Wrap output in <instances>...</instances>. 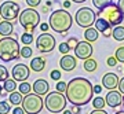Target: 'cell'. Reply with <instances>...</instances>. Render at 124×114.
I'll use <instances>...</instances> for the list:
<instances>
[{
  "mask_svg": "<svg viewBox=\"0 0 124 114\" xmlns=\"http://www.w3.org/2000/svg\"><path fill=\"white\" fill-rule=\"evenodd\" d=\"M95 17L97 14L95 11L90 8V7H81L77 10V13L75 15V21L80 28H91L95 23Z\"/></svg>",
  "mask_w": 124,
  "mask_h": 114,
  "instance_id": "52a82bcc",
  "label": "cell"
},
{
  "mask_svg": "<svg viewBox=\"0 0 124 114\" xmlns=\"http://www.w3.org/2000/svg\"><path fill=\"white\" fill-rule=\"evenodd\" d=\"M11 74H13V78L15 80V81L22 83V81H26V80L29 78V76H31V69H29V66L25 65V63H17V65L13 67Z\"/></svg>",
  "mask_w": 124,
  "mask_h": 114,
  "instance_id": "7c38bea8",
  "label": "cell"
},
{
  "mask_svg": "<svg viewBox=\"0 0 124 114\" xmlns=\"http://www.w3.org/2000/svg\"><path fill=\"white\" fill-rule=\"evenodd\" d=\"M18 18H19V23L25 29V32L32 33V35H33L36 26L40 23V14L35 8H32V7H28L26 10L21 11Z\"/></svg>",
  "mask_w": 124,
  "mask_h": 114,
  "instance_id": "277c9868",
  "label": "cell"
},
{
  "mask_svg": "<svg viewBox=\"0 0 124 114\" xmlns=\"http://www.w3.org/2000/svg\"><path fill=\"white\" fill-rule=\"evenodd\" d=\"M14 32V26L10 21H0V36L3 37H7V36H11Z\"/></svg>",
  "mask_w": 124,
  "mask_h": 114,
  "instance_id": "d6986e66",
  "label": "cell"
},
{
  "mask_svg": "<svg viewBox=\"0 0 124 114\" xmlns=\"http://www.w3.org/2000/svg\"><path fill=\"white\" fill-rule=\"evenodd\" d=\"M66 87H68V84H66V83H63V81H58L57 85H55L57 91H58V92H62V93L66 91Z\"/></svg>",
  "mask_w": 124,
  "mask_h": 114,
  "instance_id": "836d02e7",
  "label": "cell"
},
{
  "mask_svg": "<svg viewBox=\"0 0 124 114\" xmlns=\"http://www.w3.org/2000/svg\"><path fill=\"white\" fill-rule=\"evenodd\" d=\"M59 66H61L62 70L65 71H72L76 69V66H77V59H76V57H73V55H63V57L61 58V61H59Z\"/></svg>",
  "mask_w": 124,
  "mask_h": 114,
  "instance_id": "9a60e30c",
  "label": "cell"
},
{
  "mask_svg": "<svg viewBox=\"0 0 124 114\" xmlns=\"http://www.w3.org/2000/svg\"><path fill=\"white\" fill-rule=\"evenodd\" d=\"M21 57L25 58V59H29V58L32 57V54H33V51H32V48L29 47V45H25V47H22L21 48Z\"/></svg>",
  "mask_w": 124,
  "mask_h": 114,
  "instance_id": "1f68e13d",
  "label": "cell"
},
{
  "mask_svg": "<svg viewBox=\"0 0 124 114\" xmlns=\"http://www.w3.org/2000/svg\"><path fill=\"white\" fill-rule=\"evenodd\" d=\"M63 7H65V8H69V7H70V1H65V3H63Z\"/></svg>",
  "mask_w": 124,
  "mask_h": 114,
  "instance_id": "f6af8a7d",
  "label": "cell"
},
{
  "mask_svg": "<svg viewBox=\"0 0 124 114\" xmlns=\"http://www.w3.org/2000/svg\"><path fill=\"white\" fill-rule=\"evenodd\" d=\"M1 91H3V87H1V85H0V95H1Z\"/></svg>",
  "mask_w": 124,
  "mask_h": 114,
  "instance_id": "f907efd6",
  "label": "cell"
},
{
  "mask_svg": "<svg viewBox=\"0 0 124 114\" xmlns=\"http://www.w3.org/2000/svg\"><path fill=\"white\" fill-rule=\"evenodd\" d=\"M117 7L120 8V11H121L123 15H124V0H117Z\"/></svg>",
  "mask_w": 124,
  "mask_h": 114,
  "instance_id": "b9f144b4",
  "label": "cell"
},
{
  "mask_svg": "<svg viewBox=\"0 0 124 114\" xmlns=\"http://www.w3.org/2000/svg\"><path fill=\"white\" fill-rule=\"evenodd\" d=\"M123 71H124V67H123Z\"/></svg>",
  "mask_w": 124,
  "mask_h": 114,
  "instance_id": "db71d44e",
  "label": "cell"
},
{
  "mask_svg": "<svg viewBox=\"0 0 124 114\" xmlns=\"http://www.w3.org/2000/svg\"><path fill=\"white\" fill-rule=\"evenodd\" d=\"M40 29H41L43 33H46V32L50 29V25H48V23H46V22H43V23H40Z\"/></svg>",
  "mask_w": 124,
  "mask_h": 114,
  "instance_id": "ab89813d",
  "label": "cell"
},
{
  "mask_svg": "<svg viewBox=\"0 0 124 114\" xmlns=\"http://www.w3.org/2000/svg\"><path fill=\"white\" fill-rule=\"evenodd\" d=\"M95 29H97L99 33L105 36V37H110L112 36V29H110V23L106 21V19H103V18H97L95 19Z\"/></svg>",
  "mask_w": 124,
  "mask_h": 114,
  "instance_id": "2e32d148",
  "label": "cell"
},
{
  "mask_svg": "<svg viewBox=\"0 0 124 114\" xmlns=\"http://www.w3.org/2000/svg\"><path fill=\"white\" fill-rule=\"evenodd\" d=\"M93 52H94V48H93V45H91V43L85 41V40H83V41H79V44L76 45V48H75V55H76V58L83 59V61H85V59L91 58Z\"/></svg>",
  "mask_w": 124,
  "mask_h": 114,
  "instance_id": "8fae6325",
  "label": "cell"
},
{
  "mask_svg": "<svg viewBox=\"0 0 124 114\" xmlns=\"http://www.w3.org/2000/svg\"><path fill=\"white\" fill-rule=\"evenodd\" d=\"M106 63H108V66H110V67H116V66H117V61H116L115 57H109Z\"/></svg>",
  "mask_w": 124,
  "mask_h": 114,
  "instance_id": "74e56055",
  "label": "cell"
},
{
  "mask_svg": "<svg viewBox=\"0 0 124 114\" xmlns=\"http://www.w3.org/2000/svg\"><path fill=\"white\" fill-rule=\"evenodd\" d=\"M55 37H54L51 33H41V35L36 39V48L39 52L47 54L51 52L54 48H55Z\"/></svg>",
  "mask_w": 124,
  "mask_h": 114,
  "instance_id": "30bf717a",
  "label": "cell"
},
{
  "mask_svg": "<svg viewBox=\"0 0 124 114\" xmlns=\"http://www.w3.org/2000/svg\"><path fill=\"white\" fill-rule=\"evenodd\" d=\"M105 105H106V102H105V98H102V96L93 98V106H94V109L102 110L103 107H105Z\"/></svg>",
  "mask_w": 124,
  "mask_h": 114,
  "instance_id": "484cf974",
  "label": "cell"
},
{
  "mask_svg": "<svg viewBox=\"0 0 124 114\" xmlns=\"http://www.w3.org/2000/svg\"><path fill=\"white\" fill-rule=\"evenodd\" d=\"M41 13H48V10H47V7H43V8H41Z\"/></svg>",
  "mask_w": 124,
  "mask_h": 114,
  "instance_id": "7dc6e473",
  "label": "cell"
},
{
  "mask_svg": "<svg viewBox=\"0 0 124 114\" xmlns=\"http://www.w3.org/2000/svg\"><path fill=\"white\" fill-rule=\"evenodd\" d=\"M58 50H59V52H61L62 55H66V54L70 51V47L68 45V43H61L58 45Z\"/></svg>",
  "mask_w": 124,
  "mask_h": 114,
  "instance_id": "d6a6232c",
  "label": "cell"
},
{
  "mask_svg": "<svg viewBox=\"0 0 124 114\" xmlns=\"http://www.w3.org/2000/svg\"><path fill=\"white\" fill-rule=\"evenodd\" d=\"M66 103H68L66 96L62 92H58V91H55V92H48L47 96H46V99H44L46 109L53 114L63 111L65 107H66Z\"/></svg>",
  "mask_w": 124,
  "mask_h": 114,
  "instance_id": "5b68a950",
  "label": "cell"
},
{
  "mask_svg": "<svg viewBox=\"0 0 124 114\" xmlns=\"http://www.w3.org/2000/svg\"><path fill=\"white\" fill-rule=\"evenodd\" d=\"M98 35H99V32L95 29V28H87L84 32V40L85 41H88V43H94V41H97L98 40Z\"/></svg>",
  "mask_w": 124,
  "mask_h": 114,
  "instance_id": "ffe728a7",
  "label": "cell"
},
{
  "mask_svg": "<svg viewBox=\"0 0 124 114\" xmlns=\"http://www.w3.org/2000/svg\"><path fill=\"white\" fill-rule=\"evenodd\" d=\"M0 21H1V17H0Z\"/></svg>",
  "mask_w": 124,
  "mask_h": 114,
  "instance_id": "f5cc1de1",
  "label": "cell"
},
{
  "mask_svg": "<svg viewBox=\"0 0 124 114\" xmlns=\"http://www.w3.org/2000/svg\"><path fill=\"white\" fill-rule=\"evenodd\" d=\"M73 3H84V1H87V0H72Z\"/></svg>",
  "mask_w": 124,
  "mask_h": 114,
  "instance_id": "bcb514c9",
  "label": "cell"
},
{
  "mask_svg": "<svg viewBox=\"0 0 124 114\" xmlns=\"http://www.w3.org/2000/svg\"><path fill=\"white\" fill-rule=\"evenodd\" d=\"M63 114H72V111H69V110H65V111H63Z\"/></svg>",
  "mask_w": 124,
  "mask_h": 114,
  "instance_id": "c3c4849f",
  "label": "cell"
},
{
  "mask_svg": "<svg viewBox=\"0 0 124 114\" xmlns=\"http://www.w3.org/2000/svg\"><path fill=\"white\" fill-rule=\"evenodd\" d=\"M105 102H106V105L112 109H116V107H119L121 105V102H123V96H121V92L120 91H115V89H112L109 91L105 98Z\"/></svg>",
  "mask_w": 124,
  "mask_h": 114,
  "instance_id": "5bb4252c",
  "label": "cell"
},
{
  "mask_svg": "<svg viewBox=\"0 0 124 114\" xmlns=\"http://www.w3.org/2000/svg\"><path fill=\"white\" fill-rule=\"evenodd\" d=\"M115 58H116V61H117V62L124 63V45H121V47H119V48L116 50Z\"/></svg>",
  "mask_w": 124,
  "mask_h": 114,
  "instance_id": "4dcf8cb0",
  "label": "cell"
},
{
  "mask_svg": "<svg viewBox=\"0 0 124 114\" xmlns=\"http://www.w3.org/2000/svg\"><path fill=\"white\" fill-rule=\"evenodd\" d=\"M121 105H123V109H124V96H123V102H121Z\"/></svg>",
  "mask_w": 124,
  "mask_h": 114,
  "instance_id": "816d5d0a",
  "label": "cell"
},
{
  "mask_svg": "<svg viewBox=\"0 0 124 114\" xmlns=\"http://www.w3.org/2000/svg\"><path fill=\"white\" fill-rule=\"evenodd\" d=\"M11 111H13V114H25L23 109H22V107H19V106H15Z\"/></svg>",
  "mask_w": 124,
  "mask_h": 114,
  "instance_id": "f35d334b",
  "label": "cell"
},
{
  "mask_svg": "<svg viewBox=\"0 0 124 114\" xmlns=\"http://www.w3.org/2000/svg\"><path fill=\"white\" fill-rule=\"evenodd\" d=\"M66 43H68V45H69V47H70V50H72V48H76V45L79 44V40L76 39V37H70Z\"/></svg>",
  "mask_w": 124,
  "mask_h": 114,
  "instance_id": "d590c367",
  "label": "cell"
},
{
  "mask_svg": "<svg viewBox=\"0 0 124 114\" xmlns=\"http://www.w3.org/2000/svg\"><path fill=\"white\" fill-rule=\"evenodd\" d=\"M101 15L103 19H106L110 23V26H117V25H120L123 22V18H124L123 13L120 11V8L115 3H112L108 7H105L101 11Z\"/></svg>",
  "mask_w": 124,
  "mask_h": 114,
  "instance_id": "ba28073f",
  "label": "cell"
},
{
  "mask_svg": "<svg viewBox=\"0 0 124 114\" xmlns=\"http://www.w3.org/2000/svg\"><path fill=\"white\" fill-rule=\"evenodd\" d=\"M11 106H10V102L7 100H1L0 102V114H8L11 111Z\"/></svg>",
  "mask_w": 124,
  "mask_h": 114,
  "instance_id": "83f0119b",
  "label": "cell"
},
{
  "mask_svg": "<svg viewBox=\"0 0 124 114\" xmlns=\"http://www.w3.org/2000/svg\"><path fill=\"white\" fill-rule=\"evenodd\" d=\"M21 47L15 39L13 37H3L0 39V59L3 62L15 61L21 57Z\"/></svg>",
  "mask_w": 124,
  "mask_h": 114,
  "instance_id": "3957f363",
  "label": "cell"
},
{
  "mask_svg": "<svg viewBox=\"0 0 124 114\" xmlns=\"http://www.w3.org/2000/svg\"><path fill=\"white\" fill-rule=\"evenodd\" d=\"M119 76L116 73H105L103 77H102V87L112 91V89H116L119 87Z\"/></svg>",
  "mask_w": 124,
  "mask_h": 114,
  "instance_id": "4fadbf2b",
  "label": "cell"
},
{
  "mask_svg": "<svg viewBox=\"0 0 124 114\" xmlns=\"http://www.w3.org/2000/svg\"><path fill=\"white\" fill-rule=\"evenodd\" d=\"M90 114H108V113H106V111H105L103 109H102V110H97V109H94Z\"/></svg>",
  "mask_w": 124,
  "mask_h": 114,
  "instance_id": "7bdbcfd3",
  "label": "cell"
},
{
  "mask_svg": "<svg viewBox=\"0 0 124 114\" xmlns=\"http://www.w3.org/2000/svg\"><path fill=\"white\" fill-rule=\"evenodd\" d=\"M8 77H10V73L7 70V67L0 65V83H4L6 80H8Z\"/></svg>",
  "mask_w": 124,
  "mask_h": 114,
  "instance_id": "f546056e",
  "label": "cell"
},
{
  "mask_svg": "<svg viewBox=\"0 0 124 114\" xmlns=\"http://www.w3.org/2000/svg\"><path fill=\"white\" fill-rule=\"evenodd\" d=\"M32 89H33L35 93L43 96V95H47V93H48L50 84H48V81H46V80H43V78L36 80L35 83H33V85H32Z\"/></svg>",
  "mask_w": 124,
  "mask_h": 114,
  "instance_id": "e0dca14e",
  "label": "cell"
},
{
  "mask_svg": "<svg viewBox=\"0 0 124 114\" xmlns=\"http://www.w3.org/2000/svg\"><path fill=\"white\" fill-rule=\"evenodd\" d=\"M117 88H119V91H120L121 93H124V77H123V78H120L119 87H117Z\"/></svg>",
  "mask_w": 124,
  "mask_h": 114,
  "instance_id": "60d3db41",
  "label": "cell"
},
{
  "mask_svg": "<svg viewBox=\"0 0 124 114\" xmlns=\"http://www.w3.org/2000/svg\"><path fill=\"white\" fill-rule=\"evenodd\" d=\"M21 43L25 44V45H29V44L33 43V35L32 33H22V36H21Z\"/></svg>",
  "mask_w": 124,
  "mask_h": 114,
  "instance_id": "f1b7e54d",
  "label": "cell"
},
{
  "mask_svg": "<svg viewBox=\"0 0 124 114\" xmlns=\"http://www.w3.org/2000/svg\"><path fill=\"white\" fill-rule=\"evenodd\" d=\"M25 1H26V4L29 6V7H32V8L40 6V3H41V0H25Z\"/></svg>",
  "mask_w": 124,
  "mask_h": 114,
  "instance_id": "8d00e7d4",
  "label": "cell"
},
{
  "mask_svg": "<svg viewBox=\"0 0 124 114\" xmlns=\"http://www.w3.org/2000/svg\"><path fill=\"white\" fill-rule=\"evenodd\" d=\"M72 23H73V18L66 10H55L48 18L50 28L59 35H65L72 28Z\"/></svg>",
  "mask_w": 124,
  "mask_h": 114,
  "instance_id": "7a4b0ae2",
  "label": "cell"
},
{
  "mask_svg": "<svg viewBox=\"0 0 124 114\" xmlns=\"http://www.w3.org/2000/svg\"><path fill=\"white\" fill-rule=\"evenodd\" d=\"M83 67H84L85 71L93 73V71L97 70L98 63H97V61H95V59H93V58H88V59H85V61H84V65H83Z\"/></svg>",
  "mask_w": 124,
  "mask_h": 114,
  "instance_id": "7402d4cb",
  "label": "cell"
},
{
  "mask_svg": "<svg viewBox=\"0 0 124 114\" xmlns=\"http://www.w3.org/2000/svg\"><path fill=\"white\" fill-rule=\"evenodd\" d=\"M19 14H21V7L17 1L6 0L0 6V17L4 21H14L19 17Z\"/></svg>",
  "mask_w": 124,
  "mask_h": 114,
  "instance_id": "9c48e42d",
  "label": "cell"
},
{
  "mask_svg": "<svg viewBox=\"0 0 124 114\" xmlns=\"http://www.w3.org/2000/svg\"><path fill=\"white\" fill-rule=\"evenodd\" d=\"M31 91H32V85L28 81H22L18 87V92H21L22 95H28V93H31Z\"/></svg>",
  "mask_w": 124,
  "mask_h": 114,
  "instance_id": "4316f807",
  "label": "cell"
},
{
  "mask_svg": "<svg viewBox=\"0 0 124 114\" xmlns=\"http://www.w3.org/2000/svg\"><path fill=\"white\" fill-rule=\"evenodd\" d=\"M17 88H18V87H17V81H15L14 78H8V80H6V81H4L3 89H4L6 92L11 93V92H14Z\"/></svg>",
  "mask_w": 124,
  "mask_h": 114,
  "instance_id": "cb8c5ba5",
  "label": "cell"
},
{
  "mask_svg": "<svg viewBox=\"0 0 124 114\" xmlns=\"http://www.w3.org/2000/svg\"><path fill=\"white\" fill-rule=\"evenodd\" d=\"M102 91V87L101 85H95V87H94V92L95 93H99Z\"/></svg>",
  "mask_w": 124,
  "mask_h": 114,
  "instance_id": "ee69618b",
  "label": "cell"
},
{
  "mask_svg": "<svg viewBox=\"0 0 124 114\" xmlns=\"http://www.w3.org/2000/svg\"><path fill=\"white\" fill-rule=\"evenodd\" d=\"M112 37L116 41H124V26H115V29L112 30Z\"/></svg>",
  "mask_w": 124,
  "mask_h": 114,
  "instance_id": "44dd1931",
  "label": "cell"
},
{
  "mask_svg": "<svg viewBox=\"0 0 124 114\" xmlns=\"http://www.w3.org/2000/svg\"><path fill=\"white\" fill-rule=\"evenodd\" d=\"M112 3H113V0H93V4L95 6V8L98 11H102L105 7H108Z\"/></svg>",
  "mask_w": 124,
  "mask_h": 114,
  "instance_id": "d4e9b609",
  "label": "cell"
},
{
  "mask_svg": "<svg viewBox=\"0 0 124 114\" xmlns=\"http://www.w3.org/2000/svg\"><path fill=\"white\" fill-rule=\"evenodd\" d=\"M31 69L33 71H41L46 67V59L43 57H36L31 61Z\"/></svg>",
  "mask_w": 124,
  "mask_h": 114,
  "instance_id": "ac0fdd59",
  "label": "cell"
},
{
  "mask_svg": "<svg viewBox=\"0 0 124 114\" xmlns=\"http://www.w3.org/2000/svg\"><path fill=\"white\" fill-rule=\"evenodd\" d=\"M116 114H124V110H120V111H117Z\"/></svg>",
  "mask_w": 124,
  "mask_h": 114,
  "instance_id": "681fc988",
  "label": "cell"
},
{
  "mask_svg": "<svg viewBox=\"0 0 124 114\" xmlns=\"http://www.w3.org/2000/svg\"><path fill=\"white\" fill-rule=\"evenodd\" d=\"M50 77H51V80H55V81H59L62 77L61 71L59 70H51V73H50Z\"/></svg>",
  "mask_w": 124,
  "mask_h": 114,
  "instance_id": "e575fe53",
  "label": "cell"
},
{
  "mask_svg": "<svg viewBox=\"0 0 124 114\" xmlns=\"http://www.w3.org/2000/svg\"><path fill=\"white\" fill-rule=\"evenodd\" d=\"M65 96L72 106H84L93 100L94 87L84 77H75L68 83Z\"/></svg>",
  "mask_w": 124,
  "mask_h": 114,
  "instance_id": "6da1fadb",
  "label": "cell"
},
{
  "mask_svg": "<svg viewBox=\"0 0 124 114\" xmlns=\"http://www.w3.org/2000/svg\"><path fill=\"white\" fill-rule=\"evenodd\" d=\"M21 107L26 114H39L44 107V99L35 92L28 93V95L23 96Z\"/></svg>",
  "mask_w": 124,
  "mask_h": 114,
  "instance_id": "8992f818",
  "label": "cell"
},
{
  "mask_svg": "<svg viewBox=\"0 0 124 114\" xmlns=\"http://www.w3.org/2000/svg\"><path fill=\"white\" fill-rule=\"evenodd\" d=\"M10 103L11 105H14V106H19L21 103H22V99H23V96H22V93L21 92H18V91H14V92H11L10 93Z\"/></svg>",
  "mask_w": 124,
  "mask_h": 114,
  "instance_id": "603a6c76",
  "label": "cell"
}]
</instances>
